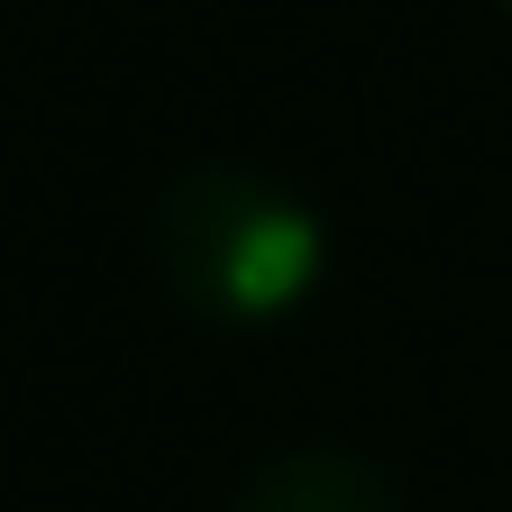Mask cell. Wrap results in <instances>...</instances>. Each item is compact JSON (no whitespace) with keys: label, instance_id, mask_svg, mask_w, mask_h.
I'll list each match as a JSON object with an SVG mask.
<instances>
[{"label":"cell","instance_id":"1","mask_svg":"<svg viewBox=\"0 0 512 512\" xmlns=\"http://www.w3.org/2000/svg\"><path fill=\"white\" fill-rule=\"evenodd\" d=\"M147 256H156L165 293L192 320H211V330H266V320H284L320 293L330 238H320V211L275 174L183 165L156 192Z\"/></svg>","mask_w":512,"mask_h":512},{"label":"cell","instance_id":"2","mask_svg":"<svg viewBox=\"0 0 512 512\" xmlns=\"http://www.w3.org/2000/svg\"><path fill=\"white\" fill-rule=\"evenodd\" d=\"M229 512H403L394 476H384L375 458H357V448H275V458H256L229 494Z\"/></svg>","mask_w":512,"mask_h":512},{"label":"cell","instance_id":"3","mask_svg":"<svg viewBox=\"0 0 512 512\" xmlns=\"http://www.w3.org/2000/svg\"><path fill=\"white\" fill-rule=\"evenodd\" d=\"M494 10H512V0H494Z\"/></svg>","mask_w":512,"mask_h":512}]
</instances>
